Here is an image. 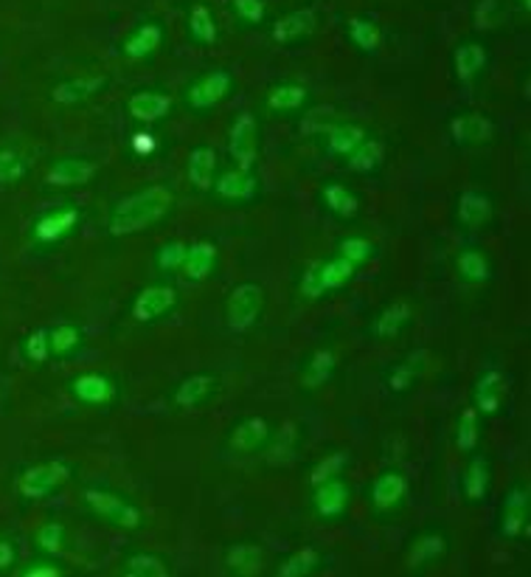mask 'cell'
<instances>
[{
  "instance_id": "681fc988",
  "label": "cell",
  "mask_w": 531,
  "mask_h": 577,
  "mask_svg": "<svg viewBox=\"0 0 531 577\" xmlns=\"http://www.w3.org/2000/svg\"><path fill=\"white\" fill-rule=\"evenodd\" d=\"M34 546L46 555H62V552L71 546V538H68V527L62 521H48L43 524L37 536H34Z\"/></svg>"
},
{
  "instance_id": "bcb514c9",
  "label": "cell",
  "mask_w": 531,
  "mask_h": 577,
  "mask_svg": "<svg viewBox=\"0 0 531 577\" xmlns=\"http://www.w3.org/2000/svg\"><path fill=\"white\" fill-rule=\"evenodd\" d=\"M335 254H340L343 260L358 265V268H365V265H372V262L377 260L379 249H377V242L369 240V237L346 235L343 240H338V245H335Z\"/></svg>"
},
{
  "instance_id": "b9f144b4",
  "label": "cell",
  "mask_w": 531,
  "mask_h": 577,
  "mask_svg": "<svg viewBox=\"0 0 531 577\" xmlns=\"http://www.w3.org/2000/svg\"><path fill=\"white\" fill-rule=\"evenodd\" d=\"M326 569V555L315 544H304L285 557L276 569L279 577H313Z\"/></svg>"
},
{
  "instance_id": "30bf717a",
  "label": "cell",
  "mask_w": 531,
  "mask_h": 577,
  "mask_svg": "<svg viewBox=\"0 0 531 577\" xmlns=\"http://www.w3.org/2000/svg\"><path fill=\"white\" fill-rule=\"evenodd\" d=\"M427 366H431V352L422 347L408 349L399 358H394L391 363L383 366L379 372V386L386 389L388 397H397V400H406L413 392L422 386L427 375Z\"/></svg>"
},
{
  "instance_id": "f35d334b",
  "label": "cell",
  "mask_w": 531,
  "mask_h": 577,
  "mask_svg": "<svg viewBox=\"0 0 531 577\" xmlns=\"http://www.w3.org/2000/svg\"><path fill=\"white\" fill-rule=\"evenodd\" d=\"M386 161H388V144L383 142V139H377V135H369V139H365L349 158H346V169L360 175V178H372V175L383 172Z\"/></svg>"
},
{
  "instance_id": "52a82bcc",
  "label": "cell",
  "mask_w": 531,
  "mask_h": 577,
  "mask_svg": "<svg viewBox=\"0 0 531 577\" xmlns=\"http://www.w3.org/2000/svg\"><path fill=\"white\" fill-rule=\"evenodd\" d=\"M408 498H411V479L402 468H383L365 488V504L374 521L397 518L408 507Z\"/></svg>"
},
{
  "instance_id": "f546056e",
  "label": "cell",
  "mask_w": 531,
  "mask_h": 577,
  "mask_svg": "<svg viewBox=\"0 0 531 577\" xmlns=\"http://www.w3.org/2000/svg\"><path fill=\"white\" fill-rule=\"evenodd\" d=\"M265 110L279 119H295V116L306 113V108L313 105V91L301 82L281 80L273 82L265 91Z\"/></svg>"
},
{
  "instance_id": "d6a6232c",
  "label": "cell",
  "mask_w": 531,
  "mask_h": 577,
  "mask_svg": "<svg viewBox=\"0 0 531 577\" xmlns=\"http://www.w3.org/2000/svg\"><path fill=\"white\" fill-rule=\"evenodd\" d=\"M318 203L326 215H333L340 223L358 220L363 212V201L349 183L343 181H324L318 189Z\"/></svg>"
},
{
  "instance_id": "5bb4252c",
  "label": "cell",
  "mask_w": 531,
  "mask_h": 577,
  "mask_svg": "<svg viewBox=\"0 0 531 577\" xmlns=\"http://www.w3.org/2000/svg\"><path fill=\"white\" fill-rule=\"evenodd\" d=\"M511 381L500 366H486L470 386V406L484 420H498L509 411Z\"/></svg>"
},
{
  "instance_id": "8d00e7d4",
  "label": "cell",
  "mask_w": 531,
  "mask_h": 577,
  "mask_svg": "<svg viewBox=\"0 0 531 577\" xmlns=\"http://www.w3.org/2000/svg\"><path fill=\"white\" fill-rule=\"evenodd\" d=\"M346 40L363 57H379L386 48V28L372 14H354L346 21Z\"/></svg>"
},
{
  "instance_id": "484cf974",
  "label": "cell",
  "mask_w": 531,
  "mask_h": 577,
  "mask_svg": "<svg viewBox=\"0 0 531 577\" xmlns=\"http://www.w3.org/2000/svg\"><path fill=\"white\" fill-rule=\"evenodd\" d=\"M338 352L329 344L315 347L313 352H306L299 363V389L304 395H315V392L326 389L329 383L338 377Z\"/></svg>"
},
{
  "instance_id": "f6af8a7d",
  "label": "cell",
  "mask_w": 531,
  "mask_h": 577,
  "mask_svg": "<svg viewBox=\"0 0 531 577\" xmlns=\"http://www.w3.org/2000/svg\"><path fill=\"white\" fill-rule=\"evenodd\" d=\"M32 175V161L17 144H0V192L21 187Z\"/></svg>"
},
{
  "instance_id": "d6986e66",
  "label": "cell",
  "mask_w": 531,
  "mask_h": 577,
  "mask_svg": "<svg viewBox=\"0 0 531 577\" xmlns=\"http://www.w3.org/2000/svg\"><path fill=\"white\" fill-rule=\"evenodd\" d=\"M212 195L219 203H228V206H256L262 197V181L256 169H240V167H228L219 169L217 181H214Z\"/></svg>"
},
{
  "instance_id": "ac0fdd59",
  "label": "cell",
  "mask_w": 531,
  "mask_h": 577,
  "mask_svg": "<svg viewBox=\"0 0 531 577\" xmlns=\"http://www.w3.org/2000/svg\"><path fill=\"white\" fill-rule=\"evenodd\" d=\"M447 135H450L452 147L481 149L495 142L498 124L484 110H461V113H452L447 121Z\"/></svg>"
},
{
  "instance_id": "d4e9b609",
  "label": "cell",
  "mask_w": 531,
  "mask_h": 577,
  "mask_svg": "<svg viewBox=\"0 0 531 577\" xmlns=\"http://www.w3.org/2000/svg\"><path fill=\"white\" fill-rule=\"evenodd\" d=\"M315 32H318V12L310 7L292 9L270 23V40L287 51L313 40Z\"/></svg>"
},
{
  "instance_id": "4316f807",
  "label": "cell",
  "mask_w": 531,
  "mask_h": 577,
  "mask_svg": "<svg viewBox=\"0 0 531 577\" xmlns=\"http://www.w3.org/2000/svg\"><path fill=\"white\" fill-rule=\"evenodd\" d=\"M174 110V96L167 87H138L126 96V113L138 121L141 128H155L167 121Z\"/></svg>"
},
{
  "instance_id": "f5cc1de1",
  "label": "cell",
  "mask_w": 531,
  "mask_h": 577,
  "mask_svg": "<svg viewBox=\"0 0 531 577\" xmlns=\"http://www.w3.org/2000/svg\"><path fill=\"white\" fill-rule=\"evenodd\" d=\"M237 23L251 28H260L267 23V3L265 0H228Z\"/></svg>"
},
{
  "instance_id": "f1b7e54d",
  "label": "cell",
  "mask_w": 531,
  "mask_h": 577,
  "mask_svg": "<svg viewBox=\"0 0 531 577\" xmlns=\"http://www.w3.org/2000/svg\"><path fill=\"white\" fill-rule=\"evenodd\" d=\"M96 172L99 164L90 155H60L48 164L43 183L48 189H76L94 181Z\"/></svg>"
},
{
  "instance_id": "4fadbf2b",
  "label": "cell",
  "mask_w": 531,
  "mask_h": 577,
  "mask_svg": "<svg viewBox=\"0 0 531 577\" xmlns=\"http://www.w3.org/2000/svg\"><path fill=\"white\" fill-rule=\"evenodd\" d=\"M226 153L231 167L256 169L262 161V121L260 116L245 110V113L233 116L231 128H228Z\"/></svg>"
},
{
  "instance_id": "8fae6325",
  "label": "cell",
  "mask_w": 531,
  "mask_h": 577,
  "mask_svg": "<svg viewBox=\"0 0 531 577\" xmlns=\"http://www.w3.org/2000/svg\"><path fill=\"white\" fill-rule=\"evenodd\" d=\"M276 436V423L265 414H245L228 425L222 436V448L231 457H262L267 454Z\"/></svg>"
},
{
  "instance_id": "8992f818",
  "label": "cell",
  "mask_w": 531,
  "mask_h": 577,
  "mask_svg": "<svg viewBox=\"0 0 531 577\" xmlns=\"http://www.w3.org/2000/svg\"><path fill=\"white\" fill-rule=\"evenodd\" d=\"M358 265L343 260L340 254L326 256V260L313 262L304 274L299 276V296L306 302H324L333 293H340L358 279Z\"/></svg>"
},
{
  "instance_id": "11a10c76",
  "label": "cell",
  "mask_w": 531,
  "mask_h": 577,
  "mask_svg": "<svg viewBox=\"0 0 531 577\" xmlns=\"http://www.w3.org/2000/svg\"><path fill=\"white\" fill-rule=\"evenodd\" d=\"M21 566V544L12 536H0V577L14 575Z\"/></svg>"
},
{
  "instance_id": "e0dca14e",
  "label": "cell",
  "mask_w": 531,
  "mask_h": 577,
  "mask_svg": "<svg viewBox=\"0 0 531 577\" xmlns=\"http://www.w3.org/2000/svg\"><path fill=\"white\" fill-rule=\"evenodd\" d=\"M310 510L321 524H340L346 521L349 510H352V484L343 477L324 479L318 484H310Z\"/></svg>"
},
{
  "instance_id": "7a4b0ae2",
  "label": "cell",
  "mask_w": 531,
  "mask_h": 577,
  "mask_svg": "<svg viewBox=\"0 0 531 577\" xmlns=\"http://www.w3.org/2000/svg\"><path fill=\"white\" fill-rule=\"evenodd\" d=\"M82 504L94 518L105 521L107 527L121 532H141L146 524V513L135 498L126 493L113 491V488H101V484H90L82 491Z\"/></svg>"
},
{
  "instance_id": "603a6c76",
  "label": "cell",
  "mask_w": 531,
  "mask_h": 577,
  "mask_svg": "<svg viewBox=\"0 0 531 577\" xmlns=\"http://www.w3.org/2000/svg\"><path fill=\"white\" fill-rule=\"evenodd\" d=\"M452 217L461 231H484L495 220V195L486 189H461L452 203Z\"/></svg>"
},
{
  "instance_id": "6da1fadb",
  "label": "cell",
  "mask_w": 531,
  "mask_h": 577,
  "mask_svg": "<svg viewBox=\"0 0 531 577\" xmlns=\"http://www.w3.org/2000/svg\"><path fill=\"white\" fill-rule=\"evenodd\" d=\"M174 203H178V195L169 183H146V187L133 189V192L116 197V203L110 206L107 235L119 237V240L146 235L172 215Z\"/></svg>"
},
{
  "instance_id": "db71d44e",
  "label": "cell",
  "mask_w": 531,
  "mask_h": 577,
  "mask_svg": "<svg viewBox=\"0 0 531 577\" xmlns=\"http://www.w3.org/2000/svg\"><path fill=\"white\" fill-rule=\"evenodd\" d=\"M349 462H352V454H349V450H335V454H329V457H324L318 465H315L310 484H318L324 482V479H333V477H343Z\"/></svg>"
},
{
  "instance_id": "1f68e13d",
  "label": "cell",
  "mask_w": 531,
  "mask_h": 577,
  "mask_svg": "<svg viewBox=\"0 0 531 577\" xmlns=\"http://www.w3.org/2000/svg\"><path fill=\"white\" fill-rule=\"evenodd\" d=\"M219 268V249L212 240H194L186 245L178 276L186 285H206Z\"/></svg>"
},
{
  "instance_id": "f907efd6",
  "label": "cell",
  "mask_w": 531,
  "mask_h": 577,
  "mask_svg": "<svg viewBox=\"0 0 531 577\" xmlns=\"http://www.w3.org/2000/svg\"><path fill=\"white\" fill-rule=\"evenodd\" d=\"M186 245H189V242H183V240H167V242H160L158 251H155V256H153L155 274H160V276H178L180 262H183V256H186Z\"/></svg>"
},
{
  "instance_id": "4dcf8cb0",
  "label": "cell",
  "mask_w": 531,
  "mask_h": 577,
  "mask_svg": "<svg viewBox=\"0 0 531 577\" xmlns=\"http://www.w3.org/2000/svg\"><path fill=\"white\" fill-rule=\"evenodd\" d=\"M110 74H80V76H65L57 85L48 91V99L53 105H62V108H76V105H85V101L96 99L110 87Z\"/></svg>"
},
{
  "instance_id": "9f6ffc18",
  "label": "cell",
  "mask_w": 531,
  "mask_h": 577,
  "mask_svg": "<svg viewBox=\"0 0 531 577\" xmlns=\"http://www.w3.org/2000/svg\"><path fill=\"white\" fill-rule=\"evenodd\" d=\"M133 147L138 155H149V153H155V147H158V139H155L153 133H135Z\"/></svg>"
},
{
  "instance_id": "277c9868",
  "label": "cell",
  "mask_w": 531,
  "mask_h": 577,
  "mask_svg": "<svg viewBox=\"0 0 531 577\" xmlns=\"http://www.w3.org/2000/svg\"><path fill=\"white\" fill-rule=\"evenodd\" d=\"M233 94H237V76H233L231 68L214 65L186 82L180 101L189 113L203 119V116H212L214 110L222 108L228 99H233Z\"/></svg>"
},
{
  "instance_id": "9a60e30c",
  "label": "cell",
  "mask_w": 531,
  "mask_h": 577,
  "mask_svg": "<svg viewBox=\"0 0 531 577\" xmlns=\"http://www.w3.org/2000/svg\"><path fill=\"white\" fill-rule=\"evenodd\" d=\"M82 226V206L80 203H62L48 212H43L32 226V242L40 249H57L65 240L76 235Z\"/></svg>"
},
{
  "instance_id": "cb8c5ba5",
  "label": "cell",
  "mask_w": 531,
  "mask_h": 577,
  "mask_svg": "<svg viewBox=\"0 0 531 577\" xmlns=\"http://www.w3.org/2000/svg\"><path fill=\"white\" fill-rule=\"evenodd\" d=\"M413 324H417V310L411 308V302H406V299H391V302H386L374 313L365 333L377 344L397 341V338L406 336L408 329H413Z\"/></svg>"
},
{
  "instance_id": "ee69618b",
  "label": "cell",
  "mask_w": 531,
  "mask_h": 577,
  "mask_svg": "<svg viewBox=\"0 0 531 577\" xmlns=\"http://www.w3.org/2000/svg\"><path fill=\"white\" fill-rule=\"evenodd\" d=\"M365 139H369V130H365L360 121H340V124H335V128L326 133V155L343 158L346 161Z\"/></svg>"
},
{
  "instance_id": "816d5d0a",
  "label": "cell",
  "mask_w": 531,
  "mask_h": 577,
  "mask_svg": "<svg viewBox=\"0 0 531 577\" xmlns=\"http://www.w3.org/2000/svg\"><path fill=\"white\" fill-rule=\"evenodd\" d=\"M17 575L23 577H68L71 569L62 561V555H46L40 552V557H34L32 564H26L23 569H17Z\"/></svg>"
},
{
  "instance_id": "3957f363",
  "label": "cell",
  "mask_w": 531,
  "mask_h": 577,
  "mask_svg": "<svg viewBox=\"0 0 531 577\" xmlns=\"http://www.w3.org/2000/svg\"><path fill=\"white\" fill-rule=\"evenodd\" d=\"M76 477L73 462H68L65 457H46L37 459L32 465H23L14 477V491L23 502H43V498L57 496L60 491H65L68 484Z\"/></svg>"
},
{
  "instance_id": "d590c367",
  "label": "cell",
  "mask_w": 531,
  "mask_h": 577,
  "mask_svg": "<svg viewBox=\"0 0 531 577\" xmlns=\"http://www.w3.org/2000/svg\"><path fill=\"white\" fill-rule=\"evenodd\" d=\"M452 271L459 276V283L479 288V285H490L495 279V260L479 245H464L452 256Z\"/></svg>"
},
{
  "instance_id": "e575fe53",
  "label": "cell",
  "mask_w": 531,
  "mask_h": 577,
  "mask_svg": "<svg viewBox=\"0 0 531 577\" xmlns=\"http://www.w3.org/2000/svg\"><path fill=\"white\" fill-rule=\"evenodd\" d=\"M267 564L265 546L260 541H231L222 550V566L231 577L262 575Z\"/></svg>"
},
{
  "instance_id": "74e56055",
  "label": "cell",
  "mask_w": 531,
  "mask_h": 577,
  "mask_svg": "<svg viewBox=\"0 0 531 577\" xmlns=\"http://www.w3.org/2000/svg\"><path fill=\"white\" fill-rule=\"evenodd\" d=\"M51 363H65L76 358L85 347V329L80 322H53L46 324Z\"/></svg>"
},
{
  "instance_id": "9c48e42d",
  "label": "cell",
  "mask_w": 531,
  "mask_h": 577,
  "mask_svg": "<svg viewBox=\"0 0 531 577\" xmlns=\"http://www.w3.org/2000/svg\"><path fill=\"white\" fill-rule=\"evenodd\" d=\"M68 395L76 406L94 411H113L121 404V381L113 372L90 370L68 377Z\"/></svg>"
},
{
  "instance_id": "ba28073f",
  "label": "cell",
  "mask_w": 531,
  "mask_h": 577,
  "mask_svg": "<svg viewBox=\"0 0 531 577\" xmlns=\"http://www.w3.org/2000/svg\"><path fill=\"white\" fill-rule=\"evenodd\" d=\"M531 527V484L529 479H515L504 491L495 513V536L518 544L529 538Z\"/></svg>"
},
{
  "instance_id": "83f0119b",
  "label": "cell",
  "mask_w": 531,
  "mask_h": 577,
  "mask_svg": "<svg viewBox=\"0 0 531 577\" xmlns=\"http://www.w3.org/2000/svg\"><path fill=\"white\" fill-rule=\"evenodd\" d=\"M164 46H167V26L158 17H149L126 32L124 40L119 43V55L130 62H144L153 60Z\"/></svg>"
},
{
  "instance_id": "7dc6e473",
  "label": "cell",
  "mask_w": 531,
  "mask_h": 577,
  "mask_svg": "<svg viewBox=\"0 0 531 577\" xmlns=\"http://www.w3.org/2000/svg\"><path fill=\"white\" fill-rule=\"evenodd\" d=\"M506 0H472V28L475 34L495 32L506 17Z\"/></svg>"
},
{
  "instance_id": "7c38bea8",
  "label": "cell",
  "mask_w": 531,
  "mask_h": 577,
  "mask_svg": "<svg viewBox=\"0 0 531 577\" xmlns=\"http://www.w3.org/2000/svg\"><path fill=\"white\" fill-rule=\"evenodd\" d=\"M452 552V538L445 527H438V524H431V527H422L417 536L408 541L406 546V569L411 575H422V572L433 569V566L445 564L447 557Z\"/></svg>"
},
{
  "instance_id": "ab89813d",
  "label": "cell",
  "mask_w": 531,
  "mask_h": 577,
  "mask_svg": "<svg viewBox=\"0 0 531 577\" xmlns=\"http://www.w3.org/2000/svg\"><path fill=\"white\" fill-rule=\"evenodd\" d=\"M186 34L194 46H214V43L219 40V34H222L217 14H214V9L208 7V3H203V0L189 3Z\"/></svg>"
},
{
  "instance_id": "6f0895ef",
  "label": "cell",
  "mask_w": 531,
  "mask_h": 577,
  "mask_svg": "<svg viewBox=\"0 0 531 577\" xmlns=\"http://www.w3.org/2000/svg\"><path fill=\"white\" fill-rule=\"evenodd\" d=\"M511 12H515V14H523V17H529V12H531L529 0H515V3H511Z\"/></svg>"
},
{
  "instance_id": "7402d4cb",
  "label": "cell",
  "mask_w": 531,
  "mask_h": 577,
  "mask_svg": "<svg viewBox=\"0 0 531 577\" xmlns=\"http://www.w3.org/2000/svg\"><path fill=\"white\" fill-rule=\"evenodd\" d=\"M492 62V48L481 34H472L452 46L450 51V68L452 80L461 85H472L475 80L486 74V68Z\"/></svg>"
},
{
  "instance_id": "ffe728a7",
  "label": "cell",
  "mask_w": 531,
  "mask_h": 577,
  "mask_svg": "<svg viewBox=\"0 0 531 577\" xmlns=\"http://www.w3.org/2000/svg\"><path fill=\"white\" fill-rule=\"evenodd\" d=\"M492 488H495V465L490 454L484 450H472L467 454V462L459 477V496L467 507H481L490 502Z\"/></svg>"
},
{
  "instance_id": "2e32d148",
  "label": "cell",
  "mask_w": 531,
  "mask_h": 577,
  "mask_svg": "<svg viewBox=\"0 0 531 577\" xmlns=\"http://www.w3.org/2000/svg\"><path fill=\"white\" fill-rule=\"evenodd\" d=\"M180 308V293L169 283L144 285L130 302V318L141 327H153V324L167 322L174 310Z\"/></svg>"
},
{
  "instance_id": "7bdbcfd3",
  "label": "cell",
  "mask_w": 531,
  "mask_h": 577,
  "mask_svg": "<svg viewBox=\"0 0 531 577\" xmlns=\"http://www.w3.org/2000/svg\"><path fill=\"white\" fill-rule=\"evenodd\" d=\"M481 436H484V417L472 406H464L456 417V425H452V445L467 457V454L481 448Z\"/></svg>"
},
{
  "instance_id": "c3c4849f",
  "label": "cell",
  "mask_w": 531,
  "mask_h": 577,
  "mask_svg": "<svg viewBox=\"0 0 531 577\" xmlns=\"http://www.w3.org/2000/svg\"><path fill=\"white\" fill-rule=\"evenodd\" d=\"M21 358L34 366V370H43L51 363V349H48V333L46 327H34L28 329L26 336L21 338Z\"/></svg>"
},
{
  "instance_id": "44dd1931",
  "label": "cell",
  "mask_w": 531,
  "mask_h": 577,
  "mask_svg": "<svg viewBox=\"0 0 531 577\" xmlns=\"http://www.w3.org/2000/svg\"><path fill=\"white\" fill-rule=\"evenodd\" d=\"M222 392V381L217 372L200 370L189 372L186 377H180L172 389V406L180 411H203L214 404Z\"/></svg>"
},
{
  "instance_id": "60d3db41",
  "label": "cell",
  "mask_w": 531,
  "mask_h": 577,
  "mask_svg": "<svg viewBox=\"0 0 531 577\" xmlns=\"http://www.w3.org/2000/svg\"><path fill=\"white\" fill-rule=\"evenodd\" d=\"M121 575L124 577H172V561L167 555L153 550L126 552L121 561Z\"/></svg>"
},
{
  "instance_id": "836d02e7",
  "label": "cell",
  "mask_w": 531,
  "mask_h": 577,
  "mask_svg": "<svg viewBox=\"0 0 531 577\" xmlns=\"http://www.w3.org/2000/svg\"><path fill=\"white\" fill-rule=\"evenodd\" d=\"M217 175H219L217 147L208 142L194 144L186 155V178L189 183H192L194 192H200V195H212Z\"/></svg>"
},
{
  "instance_id": "5b68a950",
  "label": "cell",
  "mask_w": 531,
  "mask_h": 577,
  "mask_svg": "<svg viewBox=\"0 0 531 577\" xmlns=\"http://www.w3.org/2000/svg\"><path fill=\"white\" fill-rule=\"evenodd\" d=\"M267 313V288L256 279H242L231 285L222 302V318L226 329L233 336H248L260 327Z\"/></svg>"
}]
</instances>
